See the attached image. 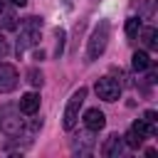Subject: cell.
<instances>
[{"instance_id": "obj_1", "label": "cell", "mask_w": 158, "mask_h": 158, "mask_svg": "<svg viewBox=\"0 0 158 158\" xmlns=\"http://www.w3.org/2000/svg\"><path fill=\"white\" fill-rule=\"evenodd\" d=\"M109 35H111V22L109 20H99V25L94 27L91 37H89V44H86V59L94 62L104 54L106 44H109Z\"/></svg>"}, {"instance_id": "obj_2", "label": "cell", "mask_w": 158, "mask_h": 158, "mask_svg": "<svg viewBox=\"0 0 158 158\" xmlns=\"http://www.w3.org/2000/svg\"><path fill=\"white\" fill-rule=\"evenodd\" d=\"M84 99H86V89H84V86H79V89L69 96L67 109H64V116H62V126H64L67 131H72V128L77 126V121H79V109H81Z\"/></svg>"}, {"instance_id": "obj_3", "label": "cell", "mask_w": 158, "mask_h": 158, "mask_svg": "<svg viewBox=\"0 0 158 158\" xmlns=\"http://www.w3.org/2000/svg\"><path fill=\"white\" fill-rule=\"evenodd\" d=\"M96 96L104 101H116L121 96V84L111 77H101V79H96Z\"/></svg>"}, {"instance_id": "obj_4", "label": "cell", "mask_w": 158, "mask_h": 158, "mask_svg": "<svg viewBox=\"0 0 158 158\" xmlns=\"http://www.w3.org/2000/svg\"><path fill=\"white\" fill-rule=\"evenodd\" d=\"M17 84H20L17 69L7 62H0V94H7L12 89H17Z\"/></svg>"}, {"instance_id": "obj_5", "label": "cell", "mask_w": 158, "mask_h": 158, "mask_svg": "<svg viewBox=\"0 0 158 158\" xmlns=\"http://www.w3.org/2000/svg\"><path fill=\"white\" fill-rule=\"evenodd\" d=\"M123 136H118V133H111L106 141H104V146H101V156H106V158H118L121 153H123Z\"/></svg>"}, {"instance_id": "obj_6", "label": "cell", "mask_w": 158, "mask_h": 158, "mask_svg": "<svg viewBox=\"0 0 158 158\" xmlns=\"http://www.w3.org/2000/svg\"><path fill=\"white\" fill-rule=\"evenodd\" d=\"M20 111H22L25 116H35V114L40 111V94H35V91L22 94V96H20Z\"/></svg>"}, {"instance_id": "obj_7", "label": "cell", "mask_w": 158, "mask_h": 158, "mask_svg": "<svg viewBox=\"0 0 158 158\" xmlns=\"http://www.w3.org/2000/svg\"><path fill=\"white\" fill-rule=\"evenodd\" d=\"M84 126H86V131H101V128L106 126V116H104V111H99V109H89V111L84 114Z\"/></svg>"}, {"instance_id": "obj_8", "label": "cell", "mask_w": 158, "mask_h": 158, "mask_svg": "<svg viewBox=\"0 0 158 158\" xmlns=\"http://www.w3.org/2000/svg\"><path fill=\"white\" fill-rule=\"evenodd\" d=\"M37 40H40V30H27V27H22L20 40H17V54H22L27 47L37 44Z\"/></svg>"}, {"instance_id": "obj_9", "label": "cell", "mask_w": 158, "mask_h": 158, "mask_svg": "<svg viewBox=\"0 0 158 158\" xmlns=\"http://www.w3.org/2000/svg\"><path fill=\"white\" fill-rule=\"evenodd\" d=\"M141 32V40H143V44L148 47V49H156L158 47V30L156 27H143V30H138Z\"/></svg>"}, {"instance_id": "obj_10", "label": "cell", "mask_w": 158, "mask_h": 158, "mask_svg": "<svg viewBox=\"0 0 158 158\" xmlns=\"http://www.w3.org/2000/svg\"><path fill=\"white\" fill-rule=\"evenodd\" d=\"M143 138H146V136L131 126V128H128V133L123 136V143H126L128 148H141V146H143Z\"/></svg>"}, {"instance_id": "obj_11", "label": "cell", "mask_w": 158, "mask_h": 158, "mask_svg": "<svg viewBox=\"0 0 158 158\" xmlns=\"http://www.w3.org/2000/svg\"><path fill=\"white\" fill-rule=\"evenodd\" d=\"M91 146H94V138L89 133H81V136H77V141H72V148L79 151V153H89Z\"/></svg>"}, {"instance_id": "obj_12", "label": "cell", "mask_w": 158, "mask_h": 158, "mask_svg": "<svg viewBox=\"0 0 158 158\" xmlns=\"http://www.w3.org/2000/svg\"><path fill=\"white\" fill-rule=\"evenodd\" d=\"M131 67H133L136 72H146V69L151 67V57H148L146 52H133V59H131Z\"/></svg>"}, {"instance_id": "obj_13", "label": "cell", "mask_w": 158, "mask_h": 158, "mask_svg": "<svg viewBox=\"0 0 158 158\" xmlns=\"http://www.w3.org/2000/svg\"><path fill=\"white\" fill-rule=\"evenodd\" d=\"M138 30H141V20H138V17L126 20V35H128V37H136V35H138Z\"/></svg>"}, {"instance_id": "obj_14", "label": "cell", "mask_w": 158, "mask_h": 158, "mask_svg": "<svg viewBox=\"0 0 158 158\" xmlns=\"http://www.w3.org/2000/svg\"><path fill=\"white\" fill-rule=\"evenodd\" d=\"M20 27H27V30H42V17H35V15H32V17H25Z\"/></svg>"}, {"instance_id": "obj_15", "label": "cell", "mask_w": 158, "mask_h": 158, "mask_svg": "<svg viewBox=\"0 0 158 158\" xmlns=\"http://www.w3.org/2000/svg\"><path fill=\"white\" fill-rule=\"evenodd\" d=\"M27 81H30L32 86H42L44 77H42V72H37V69H30V72H27Z\"/></svg>"}, {"instance_id": "obj_16", "label": "cell", "mask_w": 158, "mask_h": 158, "mask_svg": "<svg viewBox=\"0 0 158 158\" xmlns=\"http://www.w3.org/2000/svg\"><path fill=\"white\" fill-rule=\"evenodd\" d=\"M143 121L151 123V126H156V123H158V114H156V111H146V114H143Z\"/></svg>"}, {"instance_id": "obj_17", "label": "cell", "mask_w": 158, "mask_h": 158, "mask_svg": "<svg viewBox=\"0 0 158 158\" xmlns=\"http://www.w3.org/2000/svg\"><path fill=\"white\" fill-rule=\"evenodd\" d=\"M7 52H10V44H7V42L2 40V35H0V57H5Z\"/></svg>"}, {"instance_id": "obj_18", "label": "cell", "mask_w": 158, "mask_h": 158, "mask_svg": "<svg viewBox=\"0 0 158 158\" xmlns=\"http://www.w3.org/2000/svg\"><path fill=\"white\" fill-rule=\"evenodd\" d=\"M7 2H12V5H20V7H22V5L27 2V0H7Z\"/></svg>"}, {"instance_id": "obj_19", "label": "cell", "mask_w": 158, "mask_h": 158, "mask_svg": "<svg viewBox=\"0 0 158 158\" xmlns=\"http://www.w3.org/2000/svg\"><path fill=\"white\" fill-rule=\"evenodd\" d=\"M2 12H7V5H5V2L0 0V15H2Z\"/></svg>"}]
</instances>
